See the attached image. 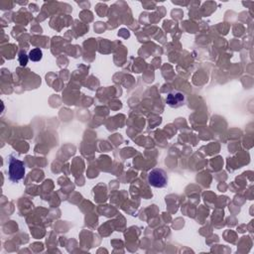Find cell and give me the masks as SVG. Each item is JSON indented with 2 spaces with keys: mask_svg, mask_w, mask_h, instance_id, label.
Returning <instances> with one entry per match:
<instances>
[{
  "mask_svg": "<svg viewBox=\"0 0 254 254\" xmlns=\"http://www.w3.org/2000/svg\"><path fill=\"white\" fill-rule=\"evenodd\" d=\"M8 175L12 183H18L25 176L24 162L13 155H10L8 158Z\"/></svg>",
  "mask_w": 254,
  "mask_h": 254,
  "instance_id": "1",
  "label": "cell"
},
{
  "mask_svg": "<svg viewBox=\"0 0 254 254\" xmlns=\"http://www.w3.org/2000/svg\"><path fill=\"white\" fill-rule=\"evenodd\" d=\"M148 183L154 188H165L168 185V174L163 169H153L148 174Z\"/></svg>",
  "mask_w": 254,
  "mask_h": 254,
  "instance_id": "2",
  "label": "cell"
},
{
  "mask_svg": "<svg viewBox=\"0 0 254 254\" xmlns=\"http://www.w3.org/2000/svg\"><path fill=\"white\" fill-rule=\"evenodd\" d=\"M167 105L172 109H179L186 105L187 95L181 91H172L166 97Z\"/></svg>",
  "mask_w": 254,
  "mask_h": 254,
  "instance_id": "3",
  "label": "cell"
},
{
  "mask_svg": "<svg viewBox=\"0 0 254 254\" xmlns=\"http://www.w3.org/2000/svg\"><path fill=\"white\" fill-rule=\"evenodd\" d=\"M28 56H29V60H31L32 62H39L43 57V53L39 48H36L31 50Z\"/></svg>",
  "mask_w": 254,
  "mask_h": 254,
  "instance_id": "4",
  "label": "cell"
},
{
  "mask_svg": "<svg viewBox=\"0 0 254 254\" xmlns=\"http://www.w3.org/2000/svg\"><path fill=\"white\" fill-rule=\"evenodd\" d=\"M18 60H19V63L22 67H25L28 63V60H29V56L26 55V53L24 51H21L19 53V56H18Z\"/></svg>",
  "mask_w": 254,
  "mask_h": 254,
  "instance_id": "5",
  "label": "cell"
}]
</instances>
